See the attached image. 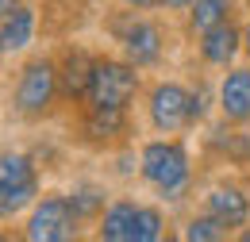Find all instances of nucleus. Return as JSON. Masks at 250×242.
Listing matches in <instances>:
<instances>
[{"instance_id":"nucleus-1","label":"nucleus","mask_w":250,"mask_h":242,"mask_svg":"<svg viewBox=\"0 0 250 242\" xmlns=\"http://www.w3.org/2000/svg\"><path fill=\"white\" fill-rule=\"evenodd\" d=\"M139 184L166 208L185 204L196 188V161L185 135H150L135 146Z\"/></svg>"},{"instance_id":"nucleus-2","label":"nucleus","mask_w":250,"mask_h":242,"mask_svg":"<svg viewBox=\"0 0 250 242\" xmlns=\"http://www.w3.org/2000/svg\"><path fill=\"white\" fill-rule=\"evenodd\" d=\"M65 112L62 81H58V58L54 50L23 54L8 85V116L20 127H46Z\"/></svg>"},{"instance_id":"nucleus-3","label":"nucleus","mask_w":250,"mask_h":242,"mask_svg":"<svg viewBox=\"0 0 250 242\" xmlns=\"http://www.w3.org/2000/svg\"><path fill=\"white\" fill-rule=\"evenodd\" d=\"M100 31L108 35V42H116V50L124 54L131 65H139L143 73H154L169 58V16H154V12H135V8H108L100 16Z\"/></svg>"},{"instance_id":"nucleus-4","label":"nucleus","mask_w":250,"mask_h":242,"mask_svg":"<svg viewBox=\"0 0 250 242\" xmlns=\"http://www.w3.org/2000/svg\"><path fill=\"white\" fill-rule=\"evenodd\" d=\"M173 219L162 200H135V196H112L104 215L93 223L96 242H162L169 235Z\"/></svg>"},{"instance_id":"nucleus-5","label":"nucleus","mask_w":250,"mask_h":242,"mask_svg":"<svg viewBox=\"0 0 250 242\" xmlns=\"http://www.w3.org/2000/svg\"><path fill=\"white\" fill-rule=\"evenodd\" d=\"M42 196V161L27 146H0V227L23 219Z\"/></svg>"},{"instance_id":"nucleus-6","label":"nucleus","mask_w":250,"mask_h":242,"mask_svg":"<svg viewBox=\"0 0 250 242\" xmlns=\"http://www.w3.org/2000/svg\"><path fill=\"white\" fill-rule=\"evenodd\" d=\"M69 131H73L69 139L81 150L93 154L135 150V120H131V112H120V108H93V104L69 108Z\"/></svg>"},{"instance_id":"nucleus-7","label":"nucleus","mask_w":250,"mask_h":242,"mask_svg":"<svg viewBox=\"0 0 250 242\" xmlns=\"http://www.w3.org/2000/svg\"><path fill=\"white\" fill-rule=\"evenodd\" d=\"M143 89H146V77H143L139 65H131L120 50H116V54L100 50V54H96L93 85H89L85 104H93V108H120V112H131L135 100H143Z\"/></svg>"},{"instance_id":"nucleus-8","label":"nucleus","mask_w":250,"mask_h":242,"mask_svg":"<svg viewBox=\"0 0 250 242\" xmlns=\"http://www.w3.org/2000/svg\"><path fill=\"white\" fill-rule=\"evenodd\" d=\"M81 231H85V223H81V215L73 212L69 192L42 188V196L31 204V212L23 215L20 239H27V242H73V239H81Z\"/></svg>"},{"instance_id":"nucleus-9","label":"nucleus","mask_w":250,"mask_h":242,"mask_svg":"<svg viewBox=\"0 0 250 242\" xmlns=\"http://www.w3.org/2000/svg\"><path fill=\"white\" fill-rule=\"evenodd\" d=\"M143 120L150 135H188V81L181 77H150L143 89Z\"/></svg>"},{"instance_id":"nucleus-10","label":"nucleus","mask_w":250,"mask_h":242,"mask_svg":"<svg viewBox=\"0 0 250 242\" xmlns=\"http://www.w3.org/2000/svg\"><path fill=\"white\" fill-rule=\"evenodd\" d=\"M96 54H100V50L85 46V42H73V39H65L62 46H54V58H58V81H62V96H65V112L85 104L89 85H93Z\"/></svg>"},{"instance_id":"nucleus-11","label":"nucleus","mask_w":250,"mask_h":242,"mask_svg":"<svg viewBox=\"0 0 250 242\" xmlns=\"http://www.w3.org/2000/svg\"><path fill=\"white\" fill-rule=\"evenodd\" d=\"M188 46H192V58L200 61V69L223 73L227 65H235L243 58V20H231V23L204 31V35L188 39Z\"/></svg>"},{"instance_id":"nucleus-12","label":"nucleus","mask_w":250,"mask_h":242,"mask_svg":"<svg viewBox=\"0 0 250 242\" xmlns=\"http://www.w3.org/2000/svg\"><path fill=\"white\" fill-rule=\"evenodd\" d=\"M216 112L227 127H250V61H235L216 81Z\"/></svg>"},{"instance_id":"nucleus-13","label":"nucleus","mask_w":250,"mask_h":242,"mask_svg":"<svg viewBox=\"0 0 250 242\" xmlns=\"http://www.w3.org/2000/svg\"><path fill=\"white\" fill-rule=\"evenodd\" d=\"M196 208L212 212L216 219H223L231 231H239V227L250 223V184L235 181V177H219V181L204 184Z\"/></svg>"},{"instance_id":"nucleus-14","label":"nucleus","mask_w":250,"mask_h":242,"mask_svg":"<svg viewBox=\"0 0 250 242\" xmlns=\"http://www.w3.org/2000/svg\"><path fill=\"white\" fill-rule=\"evenodd\" d=\"M39 31H42V8L23 0L16 4L12 12L0 16V39H4V54L8 58H23L31 54V46L39 42Z\"/></svg>"},{"instance_id":"nucleus-15","label":"nucleus","mask_w":250,"mask_h":242,"mask_svg":"<svg viewBox=\"0 0 250 242\" xmlns=\"http://www.w3.org/2000/svg\"><path fill=\"white\" fill-rule=\"evenodd\" d=\"M243 12H247V0H192V8L181 16V35L196 39V35L219 27V23L243 20Z\"/></svg>"},{"instance_id":"nucleus-16","label":"nucleus","mask_w":250,"mask_h":242,"mask_svg":"<svg viewBox=\"0 0 250 242\" xmlns=\"http://www.w3.org/2000/svg\"><path fill=\"white\" fill-rule=\"evenodd\" d=\"M65 192H69V204H73V212L81 215L85 227H93L96 219L104 215L108 200H112V188L100 181V177H73V184Z\"/></svg>"},{"instance_id":"nucleus-17","label":"nucleus","mask_w":250,"mask_h":242,"mask_svg":"<svg viewBox=\"0 0 250 242\" xmlns=\"http://www.w3.org/2000/svg\"><path fill=\"white\" fill-rule=\"evenodd\" d=\"M177 239H185V242H223V239H235V231L223 219H216L212 212L196 208V212L177 219Z\"/></svg>"},{"instance_id":"nucleus-18","label":"nucleus","mask_w":250,"mask_h":242,"mask_svg":"<svg viewBox=\"0 0 250 242\" xmlns=\"http://www.w3.org/2000/svg\"><path fill=\"white\" fill-rule=\"evenodd\" d=\"M216 108V85L208 73H196V81H188V127H204Z\"/></svg>"},{"instance_id":"nucleus-19","label":"nucleus","mask_w":250,"mask_h":242,"mask_svg":"<svg viewBox=\"0 0 250 242\" xmlns=\"http://www.w3.org/2000/svg\"><path fill=\"white\" fill-rule=\"evenodd\" d=\"M96 0H39V8H42V20H50V16H69V12H85V8H93Z\"/></svg>"},{"instance_id":"nucleus-20","label":"nucleus","mask_w":250,"mask_h":242,"mask_svg":"<svg viewBox=\"0 0 250 242\" xmlns=\"http://www.w3.org/2000/svg\"><path fill=\"white\" fill-rule=\"evenodd\" d=\"M188 8H192V0H162V8H158V12H162V16H169V20H181Z\"/></svg>"},{"instance_id":"nucleus-21","label":"nucleus","mask_w":250,"mask_h":242,"mask_svg":"<svg viewBox=\"0 0 250 242\" xmlns=\"http://www.w3.org/2000/svg\"><path fill=\"white\" fill-rule=\"evenodd\" d=\"M116 4L135 8V12H158V8H162V0H116Z\"/></svg>"},{"instance_id":"nucleus-22","label":"nucleus","mask_w":250,"mask_h":242,"mask_svg":"<svg viewBox=\"0 0 250 242\" xmlns=\"http://www.w3.org/2000/svg\"><path fill=\"white\" fill-rule=\"evenodd\" d=\"M243 58L250 61V8H247V16H243Z\"/></svg>"},{"instance_id":"nucleus-23","label":"nucleus","mask_w":250,"mask_h":242,"mask_svg":"<svg viewBox=\"0 0 250 242\" xmlns=\"http://www.w3.org/2000/svg\"><path fill=\"white\" fill-rule=\"evenodd\" d=\"M235 239H239V242H250V223H247V227H239V231H235Z\"/></svg>"},{"instance_id":"nucleus-24","label":"nucleus","mask_w":250,"mask_h":242,"mask_svg":"<svg viewBox=\"0 0 250 242\" xmlns=\"http://www.w3.org/2000/svg\"><path fill=\"white\" fill-rule=\"evenodd\" d=\"M16 4H23V0H0V16H4V12H12Z\"/></svg>"},{"instance_id":"nucleus-25","label":"nucleus","mask_w":250,"mask_h":242,"mask_svg":"<svg viewBox=\"0 0 250 242\" xmlns=\"http://www.w3.org/2000/svg\"><path fill=\"white\" fill-rule=\"evenodd\" d=\"M4 58H8V54H4V39H0V61H4Z\"/></svg>"},{"instance_id":"nucleus-26","label":"nucleus","mask_w":250,"mask_h":242,"mask_svg":"<svg viewBox=\"0 0 250 242\" xmlns=\"http://www.w3.org/2000/svg\"><path fill=\"white\" fill-rule=\"evenodd\" d=\"M247 4H250V0H247Z\"/></svg>"}]
</instances>
